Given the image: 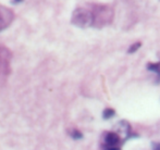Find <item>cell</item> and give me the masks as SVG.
Listing matches in <instances>:
<instances>
[{
  "label": "cell",
  "mask_w": 160,
  "mask_h": 150,
  "mask_svg": "<svg viewBox=\"0 0 160 150\" xmlns=\"http://www.w3.org/2000/svg\"><path fill=\"white\" fill-rule=\"evenodd\" d=\"M89 8L93 13V26L101 27L111 22L112 17H113V11L109 6L107 4H89Z\"/></svg>",
  "instance_id": "cell-1"
},
{
  "label": "cell",
  "mask_w": 160,
  "mask_h": 150,
  "mask_svg": "<svg viewBox=\"0 0 160 150\" xmlns=\"http://www.w3.org/2000/svg\"><path fill=\"white\" fill-rule=\"evenodd\" d=\"M71 22L75 26L83 28L93 26L94 19L91 8H76L72 13Z\"/></svg>",
  "instance_id": "cell-2"
},
{
  "label": "cell",
  "mask_w": 160,
  "mask_h": 150,
  "mask_svg": "<svg viewBox=\"0 0 160 150\" xmlns=\"http://www.w3.org/2000/svg\"><path fill=\"white\" fill-rule=\"evenodd\" d=\"M11 59L12 53L7 47L0 45V86L6 83L11 72Z\"/></svg>",
  "instance_id": "cell-3"
},
{
  "label": "cell",
  "mask_w": 160,
  "mask_h": 150,
  "mask_svg": "<svg viewBox=\"0 0 160 150\" xmlns=\"http://www.w3.org/2000/svg\"><path fill=\"white\" fill-rule=\"evenodd\" d=\"M14 20V13L7 7L0 4V32L8 28Z\"/></svg>",
  "instance_id": "cell-4"
},
{
  "label": "cell",
  "mask_w": 160,
  "mask_h": 150,
  "mask_svg": "<svg viewBox=\"0 0 160 150\" xmlns=\"http://www.w3.org/2000/svg\"><path fill=\"white\" fill-rule=\"evenodd\" d=\"M120 143V137L118 134L116 133H109L106 136V144L110 147H116V145H118Z\"/></svg>",
  "instance_id": "cell-5"
},
{
  "label": "cell",
  "mask_w": 160,
  "mask_h": 150,
  "mask_svg": "<svg viewBox=\"0 0 160 150\" xmlns=\"http://www.w3.org/2000/svg\"><path fill=\"white\" fill-rule=\"evenodd\" d=\"M116 114V111L113 110V109H110V108H108V109H106L105 111H103V119H110V118H112V116Z\"/></svg>",
  "instance_id": "cell-6"
},
{
  "label": "cell",
  "mask_w": 160,
  "mask_h": 150,
  "mask_svg": "<svg viewBox=\"0 0 160 150\" xmlns=\"http://www.w3.org/2000/svg\"><path fill=\"white\" fill-rule=\"evenodd\" d=\"M147 69L154 72H160V63H149L147 65Z\"/></svg>",
  "instance_id": "cell-7"
},
{
  "label": "cell",
  "mask_w": 160,
  "mask_h": 150,
  "mask_svg": "<svg viewBox=\"0 0 160 150\" xmlns=\"http://www.w3.org/2000/svg\"><path fill=\"white\" fill-rule=\"evenodd\" d=\"M142 46V44L141 42H135V44H133L132 46L128 48V53H133V52H135L136 50H138L139 49V47Z\"/></svg>",
  "instance_id": "cell-8"
},
{
  "label": "cell",
  "mask_w": 160,
  "mask_h": 150,
  "mask_svg": "<svg viewBox=\"0 0 160 150\" xmlns=\"http://www.w3.org/2000/svg\"><path fill=\"white\" fill-rule=\"evenodd\" d=\"M72 136H73V138H75V139H80V138L83 137L82 133H80L78 131H74L73 133H72Z\"/></svg>",
  "instance_id": "cell-9"
},
{
  "label": "cell",
  "mask_w": 160,
  "mask_h": 150,
  "mask_svg": "<svg viewBox=\"0 0 160 150\" xmlns=\"http://www.w3.org/2000/svg\"><path fill=\"white\" fill-rule=\"evenodd\" d=\"M107 150H121V149L118 148V147H110V148L107 149Z\"/></svg>",
  "instance_id": "cell-10"
},
{
  "label": "cell",
  "mask_w": 160,
  "mask_h": 150,
  "mask_svg": "<svg viewBox=\"0 0 160 150\" xmlns=\"http://www.w3.org/2000/svg\"><path fill=\"white\" fill-rule=\"evenodd\" d=\"M23 0H12V3H20V2H22Z\"/></svg>",
  "instance_id": "cell-11"
}]
</instances>
